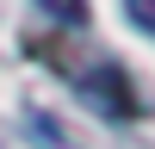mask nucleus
<instances>
[{
	"label": "nucleus",
	"instance_id": "3",
	"mask_svg": "<svg viewBox=\"0 0 155 149\" xmlns=\"http://www.w3.org/2000/svg\"><path fill=\"white\" fill-rule=\"evenodd\" d=\"M124 12H130L137 31H149V37H155V0H124Z\"/></svg>",
	"mask_w": 155,
	"mask_h": 149
},
{
	"label": "nucleus",
	"instance_id": "1",
	"mask_svg": "<svg viewBox=\"0 0 155 149\" xmlns=\"http://www.w3.org/2000/svg\"><path fill=\"white\" fill-rule=\"evenodd\" d=\"M81 99H87V106H99L106 118H130V112H137V93H130V81H124L118 68L81 74Z\"/></svg>",
	"mask_w": 155,
	"mask_h": 149
},
{
	"label": "nucleus",
	"instance_id": "2",
	"mask_svg": "<svg viewBox=\"0 0 155 149\" xmlns=\"http://www.w3.org/2000/svg\"><path fill=\"white\" fill-rule=\"evenodd\" d=\"M37 6L50 19H62V25H87V0H37Z\"/></svg>",
	"mask_w": 155,
	"mask_h": 149
}]
</instances>
